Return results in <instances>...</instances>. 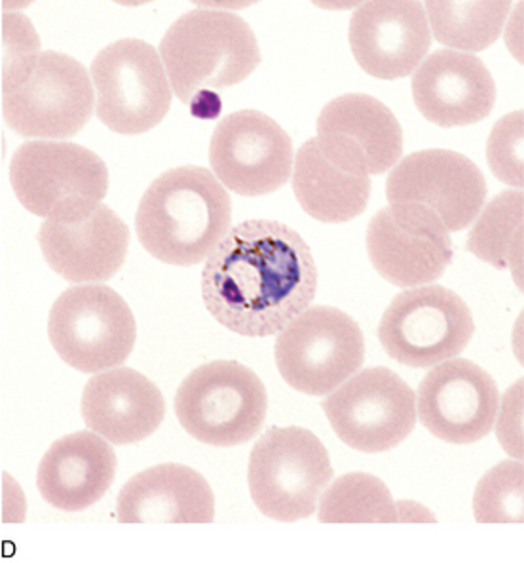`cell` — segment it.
<instances>
[{
	"mask_svg": "<svg viewBox=\"0 0 524 563\" xmlns=\"http://www.w3.org/2000/svg\"><path fill=\"white\" fill-rule=\"evenodd\" d=\"M314 255L294 229L270 219L234 227L202 271L211 317L245 338H270L310 307L317 291Z\"/></svg>",
	"mask_w": 524,
	"mask_h": 563,
	"instance_id": "6da1fadb",
	"label": "cell"
},
{
	"mask_svg": "<svg viewBox=\"0 0 524 563\" xmlns=\"http://www.w3.org/2000/svg\"><path fill=\"white\" fill-rule=\"evenodd\" d=\"M231 227V195L200 166H179L156 177L135 213L141 246L174 267L202 263Z\"/></svg>",
	"mask_w": 524,
	"mask_h": 563,
	"instance_id": "7a4b0ae2",
	"label": "cell"
},
{
	"mask_svg": "<svg viewBox=\"0 0 524 563\" xmlns=\"http://www.w3.org/2000/svg\"><path fill=\"white\" fill-rule=\"evenodd\" d=\"M160 57L185 106L244 82L263 59L249 23L232 12L205 8L171 23L161 38Z\"/></svg>",
	"mask_w": 524,
	"mask_h": 563,
	"instance_id": "3957f363",
	"label": "cell"
},
{
	"mask_svg": "<svg viewBox=\"0 0 524 563\" xmlns=\"http://www.w3.org/2000/svg\"><path fill=\"white\" fill-rule=\"evenodd\" d=\"M268 395L259 375L234 360L197 367L175 395V416L187 434L215 448H232L259 434Z\"/></svg>",
	"mask_w": 524,
	"mask_h": 563,
	"instance_id": "277c9868",
	"label": "cell"
},
{
	"mask_svg": "<svg viewBox=\"0 0 524 563\" xmlns=\"http://www.w3.org/2000/svg\"><path fill=\"white\" fill-rule=\"evenodd\" d=\"M10 184L33 216L69 221L101 206L109 169L101 156L77 143L29 141L12 156Z\"/></svg>",
	"mask_w": 524,
	"mask_h": 563,
	"instance_id": "5b68a950",
	"label": "cell"
},
{
	"mask_svg": "<svg viewBox=\"0 0 524 563\" xmlns=\"http://www.w3.org/2000/svg\"><path fill=\"white\" fill-rule=\"evenodd\" d=\"M335 476L327 450L312 430L283 427L266 430L249 457V493L272 520H304Z\"/></svg>",
	"mask_w": 524,
	"mask_h": 563,
	"instance_id": "8992f818",
	"label": "cell"
},
{
	"mask_svg": "<svg viewBox=\"0 0 524 563\" xmlns=\"http://www.w3.org/2000/svg\"><path fill=\"white\" fill-rule=\"evenodd\" d=\"M48 338L65 364L80 374H101L124 364L137 339L130 305L101 284L65 289L49 310Z\"/></svg>",
	"mask_w": 524,
	"mask_h": 563,
	"instance_id": "52a82bcc",
	"label": "cell"
},
{
	"mask_svg": "<svg viewBox=\"0 0 524 563\" xmlns=\"http://www.w3.org/2000/svg\"><path fill=\"white\" fill-rule=\"evenodd\" d=\"M93 82L75 57L43 52L14 85L2 88V114L23 137L67 140L93 114Z\"/></svg>",
	"mask_w": 524,
	"mask_h": 563,
	"instance_id": "ba28073f",
	"label": "cell"
},
{
	"mask_svg": "<svg viewBox=\"0 0 524 563\" xmlns=\"http://www.w3.org/2000/svg\"><path fill=\"white\" fill-rule=\"evenodd\" d=\"M274 352L289 387L323 396L364 366V331L344 310L327 305L308 307L281 330Z\"/></svg>",
	"mask_w": 524,
	"mask_h": 563,
	"instance_id": "9c48e42d",
	"label": "cell"
},
{
	"mask_svg": "<svg viewBox=\"0 0 524 563\" xmlns=\"http://www.w3.org/2000/svg\"><path fill=\"white\" fill-rule=\"evenodd\" d=\"M473 333L476 322L466 301L437 284L393 297L378 325L386 354L419 369L460 356Z\"/></svg>",
	"mask_w": 524,
	"mask_h": 563,
	"instance_id": "30bf717a",
	"label": "cell"
},
{
	"mask_svg": "<svg viewBox=\"0 0 524 563\" xmlns=\"http://www.w3.org/2000/svg\"><path fill=\"white\" fill-rule=\"evenodd\" d=\"M98 119L122 135L145 134L166 119L171 85L160 52L141 38H122L91 62Z\"/></svg>",
	"mask_w": 524,
	"mask_h": 563,
	"instance_id": "8fae6325",
	"label": "cell"
},
{
	"mask_svg": "<svg viewBox=\"0 0 524 563\" xmlns=\"http://www.w3.org/2000/svg\"><path fill=\"white\" fill-rule=\"evenodd\" d=\"M336 437L352 450L384 453L398 448L416 427V398L390 367H369L323 400Z\"/></svg>",
	"mask_w": 524,
	"mask_h": 563,
	"instance_id": "7c38bea8",
	"label": "cell"
},
{
	"mask_svg": "<svg viewBox=\"0 0 524 563\" xmlns=\"http://www.w3.org/2000/svg\"><path fill=\"white\" fill-rule=\"evenodd\" d=\"M213 176L242 197L281 189L293 172V141L268 114L245 109L224 117L211 135Z\"/></svg>",
	"mask_w": 524,
	"mask_h": 563,
	"instance_id": "4fadbf2b",
	"label": "cell"
},
{
	"mask_svg": "<svg viewBox=\"0 0 524 563\" xmlns=\"http://www.w3.org/2000/svg\"><path fill=\"white\" fill-rule=\"evenodd\" d=\"M390 205L432 211L448 233L468 229L487 200V179L468 156L448 148H426L406 156L386 184Z\"/></svg>",
	"mask_w": 524,
	"mask_h": 563,
	"instance_id": "5bb4252c",
	"label": "cell"
},
{
	"mask_svg": "<svg viewBox=\"0 0 524 563\" xmlns=\"http://www.w3.org/2000/svg\"><path fill=\"white\" fill-rule=\"evenodd\" d=\"M372 267L398 288L430 284L453 261V240L432 211L414 205L382 208L367 227Z\"/></svg>",
	"mask_w": 524,
	"mask_h": 563,
	"instance_id": "9a60e30c",
	"label": "cell"
},
{
	"mask_svg": "<svg viewBox=\"0 0 524 563\" xmlns=\"http://www.w3.org/2000/svg\"><path fill=\"white\" fill-rule=\"evenodd\" d=\"M498 404L497 380L471 360L443 362L419 387L420 422L447 444H473L489 437Z\"/></svg>",
	"mask_w": 524,
	"mask_h": 563,
	"instance_id": "2e32d148",
	"label": "cell"
},
{
	"mask_svg": "<svg viewBox=\"0 0 524 563\" xmlns=\"http://www.w3.org/2000/svg\"><path fill=\"white\" fill-rule=\"evenodd\" d=\"M317 145L346 169L380 176L403 156V130L388 107L367 93H344L317 117Z\"/></svg>",
	"mask_w": 524,
	"mask_h": 563,
	"instance_id": "e0dca14e",
	"label": "cell"
},
{
	"mask_svg": "<svg viewBox=\"0 0 524 563\" xmlns=\"http://www.w3.org/2000/svg\"><path fill=\"white\" fill-rule=\"evenodd\" d=\"M348 38L357 65L382 80L409 77L432 46L424 4L413 0L365 2L349 20Z\"/></svg>",
	"mask_w": 524,
	"mask_h": 563,
	"instance_id": "ac0fdd59",
	"label": "cell"
},
{
	"mask_svg": "<svg viewBox=\"0 0 524 563\" xmlns=\"http://www.w3.org/2000/svg\"><path fill=\"white\" fill-rule=\"evenodd\" d=\"M38 246L49 268L67 282H107L119 273L130 250V229L109 208L98 206L85 218L46 219Z\"/></svg>",
	"mask_w": 524,
	"mask_h": 563,
	"instance_id": "d6986e66",
	"label": "cell"
},
{
	"mask_svg": "<svg viewBox=\"0 0 524 563\" xmlns=\"http://www.w3.org/2000/svg\"><path fill=\"white\" fill-rule=\"evenodd\" d=\"M413 99L432 124L469 126L492 113L497 85L487 65L473 54L437 49L414 70Z\"/></svg>",
	"mask_w": 524,
	"mask_h": 563,
	"instance_id": "ffe728a7",
	"label": "cell"
},
{
	"mask_svg": "<svg viewBox=\"0 0 524 563\" xmlns=\"http://www.w3.org/2000/svg\"><path fill=\"white\" fill-rule=\"evenodd\" d=\"M166 416V401L153 380L132 367L93 375L82 395L88 429L114 445L137 444L154 434Z\"/></svg>",
	"mask_w": 524,
	"mask_h": 563,
	"instance_id": "44dd1931",
	"label": "cell"
},
{
	"mask_svg": "<svg viewBox=\"0 0 524 563\" xmlns=\"http://www.w3.org/2000/svg\"><path fill=\"white\" fill-rule=\"evenodd\" d=\"M116 453L99 434L73 432L44 453L36 487L49 507L80 512L103 499L116 478Z\"/></svg>",
	"mask_w": 524,
	"mask_h": 563,
	"instance_id": "7402d4cb",
	"label": "cell"
},
{
	"mask_svg": "<svg viewBox=\"0 0 524 563\" xmlns=\"http://www.w3.org/2000/svg\"><path fill=\"white\" fill-rule=\"evenodd\" d=\"M116 516L122 523H211L215 495L190 466H153L120 489Z\"/></svg>",
	"mask_w": 524,
	"mask_h": 563,
	"instance_id": "603a6c76",
	"label": "cell"
},
{
	"mask_svg": "<svg viewBox=\"0 0 524 563\" xmlns=\"http://www.w3.org/2000/svg\"><path fill=\"white\" fill-rule=\"evenodd\" d=\"M293 190L310 218L322 223H348L367 210L372 184L371 176L331 161L317 140L310 137L294 158Z\"/></svg>",
	"mask_w": 524,
	"mask_h": 563,
	"instance_id": "cb8c5ba5",
	"label": "cell"
},
{
	"mask_svg": "<svg viewBox=\"0 0 524 563\" xmlns=\"http://www.w3.org/2000/svg\"><path fill=\"white\" fill-rule=\"evenodd\" d=\"M434 35L441 44L458 52H481L497 43L510 15V0L487 2H426Z\"/></svg>",
	"mask_w": 524,
	"mask_h": 563,
	"instance_id": "d4e9b609",
	"label": "cell"
},
{
	"mask_svg": "<svg viewBox=\"0 0 524 563\" xmlns=\"http://www.w3.org/2000/svg\"><path fill=\"white\" fill-rule=\"evenodd\" d=\"M523 190H505L490 200L468 236L471 254L492 267L513 268L519 280L523 265Z\"/></svg>",
	"mask_w": 524,
	"mask_h": 563,
	"instance_id": "484cf974",
	"label": "cell"
},
{
	"mask_svg": "<svg viewBox=\"0 0 524 563\" xmlns=\"http://www.w3.org/2000/svg\"><path fill=\"white\" fill-rule=\"evenodd\" d=\"M322 523H395L398 505L382 479L352 472L323 492Z\"/></svg>",
	"mask_w": 524,
	"mask_h": 563,
	"instance_id": "4316f807",
	"label": "cell"
},
{
	"mask_svg": "<svg viewBox=\"0 0 524 563\" xmlns=\"http://www.w3.org/2000/svg\"><path fill=\"white\" fill-rule=\"evenodd\" d=\"M476 520L481 523H523V463H500L479 482Z\"/></svg>",
	"mask_w": 524,
	"mask_h": 563,
	"instance_id": "83f0119b",
	"label": "cell"
},
{
	"mask_svg": "<svg viewBox=\"0 0 524 563\" xmlns=\"http://www.w3.org/2000/svg\"><path fill=\"white\" fill-rule=\"evenodd\" d=\"M487 158L502 184L523 190V111L498 120L489 137Z\"/></svg>",
	"mask_w": 524,
	"mask_h": 563,
	"instance_id": "f1b7e54d",
	"label": "cell"
},
{
	"mask_svg": "<svg viewBox=\"0 0 524 563\" xmlns=\"http://www.w3.org/2000/svg\"><path fill=\"white\" fill-rule=\"evenodd\" d=\"M4 35V64L2 86L14 82L29 65L41 56V41L27 18L22 14H7L2 18Z\"/></svg>",
	"mask_w": 524,
	"mask_h": 563,
	"instance_id": "f546056e",
	"label": "cell"
},
{
	"mask_svg": "<svg viewBox=\"0 0 524 563\" xmlns=\"http://www.w3.org/2000/svg\"><path fill=\"white\" fill-rule=\"evenodd\" d=\"M513 424H515V429L523 430V380H519L511 390L510 398L503 400L500 429H498V437H500L503 448L510 451L513 457L523 459V450L517 448L513 434H511Z\"/></svg>",
	"mask_w": 524,
	"mask_h": 563,
	"instance_id": "4dcf8cb0",
	"label": "cell"
}]
</instances>
